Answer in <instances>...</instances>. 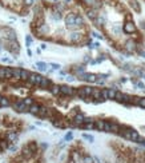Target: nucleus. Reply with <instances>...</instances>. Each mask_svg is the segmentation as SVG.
<instances>
[{"label": "nucleus", "instance_id": "1", "mask_svg": "<svg viewBox=\"0 0 145 163\" xmlns=\"http://www.w3.org/2000/svg\"><path fill=\"white\" fill-rule=\"evenodd\" d=\"M45 147V144H37V142L31 140L9 159V163H45L43 158V149Z\"/></svg>", "mask_w": 145, "mask_h": 163}, {"label": "nucleus", "instance_id": "2", "mask_svg": "<svg viewBox=\"0 0 145 163\" xmlns=\"http://www.w3.org/2000/svg\"><path fill=\"white\" fill-rule=\"evenodd\" d=\"M21 123L19 119H13L11 117H0V155L12 147V143L8 140V134L11 131H20Z\"/></svg>", "mask_w": 145, "mask_h": 163}, {"label": "nucleus", "instance_id": "3", "mask_svg": "<svg viewBox=\"0 0 145 163\" xmlns=\"http://www.w3.org/2000/svg\"><path fill=\"white\" fill-rule=\"evenodd\" d=\"M85 150H83L80 147V144H75L73 147H71L68 154L65 155L64 160L61 163H85L84 162V155Z\"/></svg>", "mask_w": 145, "mask_h": 163}, {"label": "nucleus", "instance_id": "4", "mask_svg": "<svg viewBox=\"0 0 145 163\" xmlns=\"http://www.w3.org/2000/svg\"><path fill=\"white\" fill-rule=\"evenodd\" d=\"M122 31L128 35H132V34H136V24L133 21H125V24L122 26Z\"/></svg>", "mask_w": 145, "mask_h": 163}, {"label": "nucleus", "instance_id": "5", "mask_svg": "<svg viewBox=\"0 0 145 163\" xmlns=\"http://www.w3.org/2000/svg\"><path fill=\"white\" fill-rule=\"evenodd\" d=\"M136 47H137V43L134 40H132V39H129V40L125 41V46H124V50L127 51V52H133V51H136Z\"/></svg>", "mask_w": 145, "mask_h": 163}, {"label": "nucleus", "instance_id": "6", "mask_svg": "<svg viewBox=\"0 0 145 163\" xmlns=\"http://www.w3.org/2000/svg\"><path fill=\"white\" fill-rule=\"evenodd\" d=\"M52 86V82L48 78H41V82H40V86L39 87H41V88H48V87H51Z\"/></svg>", "mask_w": 145, "mask_h": 163}, {"label": "nucleus", "instance_id": "7", "mask_svg": "<svg viewBox=\"0 0 145 163\" xmlns=\"http://www.w3.org/2000/svg\"><path fill=\"white\" fill-rule=\"evenodd\" d=\"M39 110H40V106H39V104H36V103H33V104H32L31 107L28 108V112L33 114V115H37Z\"/></svg>", "mask_w": 145, "mask_h": 163}, {"label": "nucleus", "instance_id": "8", "mask_svg": "<svg viewBox=\"0 0 145 163\" xmlns=\"http://www.w3.org/2000/svg\"><path fill=\"white\" fill-rule=\"evenodd\" d=\"M129 3H131V7L133 8L134 12H140V11H141V7H140V4H139V1H137V0H131Z\"/></svg>", "mask_w": 145, "mask_h": 163}, {"label": "nucleus", "instance_id": "9", "mask_svg": "<svg viewBox=\"0 0 145 163\" xmlns=\"http://www.w3.org/2000/svg\"><path fill=\"white\" fill-rule=\"evenodd\" d=\"M104 124H105V120H96L95 128H97L99 131H104Z\"/></svg>", "mask_w": 145, "mask_h": 163}, {"label": "nucleus", "instance_id": "10", "mask_svg": "<svg viewBox=\"0 0 145 163\" xmlns=\"http://www.w3.org/2000/svg\"><path fill=\"white\" fill-rule=\"evenodd\" d=\"M51 92H52V95H60V86H57V84H52L51 86Z\"/></svg>", "mask_w": 145, "mask_h": 163}, {"label": "nucleus", "instance_id": "11", "mask_svg": "<svg viewBox=\"0 0 145 163\" xmlns=\"http://www.w3.org/2000/svg\"><path fill=\"white\" fill-rule=\"evenodd\" d=\"M29 75H31V72H29V71L21 70V72H20V80L27 82V80H28V78H29Z\"/></svg>", "mask_w": 145, "mask_h": 163}, {"label": "nucleus", "instance_id": "12", "mask_svg": "<svg viewBox=\"0 0 145 163\" xmlns=\"http://www.w3.org/2000/svg\"><path fill=\"white\" fill-rule=\"evenodd\" d=\"M120 127L121 126L120 124H117V123H115V122H110V132H120Z\"/></svg>", "mask_w": 145, "mask_h": 163}, {"label": "nucleus", "instance_id": "13", "mask_svg": "<svg viewBox=\"0 0 145 163\" xmlns=\"http://www.w3.org/2000/svg\"><path fill=\"white\" fill-rule=\"evenodd\" d=\"M131 100H132V96L131 95H128V94H122V96H121V102L122 103H131Z\"/></svg>", "mask_w": 145, "mask_h": 163}, {"label": "nucleus", "instance_id": "14", "mask_svg": "<svg viewBox=\"0 0 145 163\" xmlns=\"http://www.w3.org/2000/svg\"><path fill=\"white\" fill-rule=\"evenodd\" d=\"M139 132L134 131V130H131V138H129V140H133V142H136L137 139H139Z\"/></svg>", "mask_w": 145, "mask_h": 163}, {"label": "nucleus", "instance_id": "15", "mask_svg": "<svg viewBox=\"0 0 145 163\" xmlns=\"http://www.w3.org/2000/svg\"><path fill=\"white\" fill-rule=\"evenodd\" d=\"M4 71H6V79H12V68L4 67Z\"/></svg>", "mask_w": 145, "mask_h": 163}, {"label": "nucleus", "instance_id": "16", "mask_svg": "<svg viewBox=\"0 0 145 163\" xmlns=\"http://www.w3.org/2000/svg\"><path fill=\"white\" fill-rule=\"evenodd\" d=\"M9 104H11V102H9L8 98H3L1 102H0V106H1V107H7V106H9Z\"/></svg>", "mask_w": 145, "mask_h": 163}, {"label": "nucleus", "instance_id": "17", "mask_svg": "<svg viewBox=\"0 0 145 163\" xmlns=\"http://www.w3.org/2000/svg\"><path fill=\"white\" fill-rule=\"evenodd\" d=\"M23 103L27 106V107H31V106L33 104V99H32V98H25V99L23 100Z\"/></svg>", "mask_w": 145, "mask_h": 163}, {"label": "nucleus", "instance_id": "18", "mask_svg": "<svg viewBox=\"0 0 145 163\" xmlns=\"http://www.w3.org/2000/svg\"><path fill=\"white\" fill-rule=\"evenodd\" d=\"M115 95H116V90L109 88L108 90V99H115Z\"/></svg>", "mask_w": 145, "mask_h": 163}, {"label": "nucleus", "instance_id": "19", "mask_svg": "<svg viewBox=\"0 0 145 163\" xmlns=\"http://www.w3.org/2000/svg\"><path fill=\"white\" fill-rule=\"evenodd\" d=\"M36 66H37L39 70H41V71H45V70H47V64H45V63H43V61H39V63L36 64Z\"/></svg>", "mask_w": 145, "mask_h": 163}, {"label": "nucleus", "instance_id": "20", "mask_svg": "<svg viewBox=\"0 0 145 163\" xmlns=\"http://www.w3.org/2000/svg\"><path fill=\"white\" fill-rule=\"evenodd\" d=\"M101 98H103V100H107L108 99V88L101 90Z\"/></svg>", "mask_w": 145, "mask_h": 163}, {"label": "nucleus", "instance_id": "21", "mask_svg": "<svg viewBox=\"0 0 145 163\" xmlns=\"http://www.w3.org/2000/svg\"><path fill=\"white\" fill-rule=\"evenodd\" d=\"M33 1H35V0H23V6L28 8V7H31L32 4H33Z\"/></svg>", "mask_w": 145, "mask_h": 163}, {"label": "nucleus", "instance_id": "22", "mask_svg": "<svg viewBox=\"0 0 145 163\" xmlns=\"http://www.w3.org/2000/svg\"><path fill=\"white\" fill-rule=\"evenodd\" d=\"M104 131H105V132H110V122H107V120H105Z\"/></svg>", "mask_w": 145, "mask_h": 163}, {"label": "nucleus", "instance_id": "23", "mask_svg": "<svg viewBox=\"0 0 145 163\" xmlns=\"http://www.w3.org/2000/svg\"><path fill=\"white\" fill-rule=\"evenodd\" d=\"M121 96H122V92H120V91H116V95H115V99L119 100V102H121Z\"/></svg>", "mask_w": 145, "mask_h": 163}, {"label": "nucleus", "instance_id": "24", "mask_svg": "<svg viewBox=\"0 0 145 163\" xmlns=\"http://www.w3.org/2000/svg\"><path fill=\"white\" fill-rule=\"evenodd\" d=\"M137 106H140V107H144L145 108V98H140L139 104H137Z\"/></svg>", "mask_w": 145, "mask_h": 163}, {"label": "nucleus", "instance_id": "25", "mask_svg": "<svg viewBox=\"0 0 145 163\" xmlns=\"http://www.w3.org/2000/svg\"><path fill=\"white\" fill-rule=\"evenodd\" d=\"M52 68H53V70H59V68H60V64L53 63V64H52Z\"/></svg>", "mask_w": 145, "mask_h": 163}, {"label": "nucleus", "instance_id": "26", "mask_svg": "<svg viewBox=\"0 0 145 163\" xmlns=\"http://www.w3.org/2000/svg\"><path fill=\"white\" fill-rule=\"evenodd\" d=\"M141 56H142V58H145V51H141Z\"/></svg>", "mask_w": 145, "mask_h": 163}, {"label": "nucleus", "instance_id": "27", "mask_svg": "<svg viewBox=\"0 0 145 163\" xmlns=\"http://www.w3.org/2000/svg\"><path fill=\"white\" fill-rule=\"evenodd\" d=\"M65 1H67V3H69V1H71V0H65Z\"/></svg>", "mask_w": 145, "mask_h": 163}, {"label": "nucleus", "instance_id": "28", "mask_svg": "<svg viewBox=\"0 0 145 163\" xmlns=\"http://www.w3.org/2000/svg\"><path fill=\"white\" fill-rule=\"evenodd\" d=\"M77 1H81V0H77Z\"/></svg>", "mask_w": 145, "mask_h": 163}]
</instances>
